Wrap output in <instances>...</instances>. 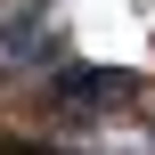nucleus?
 <instances>
[{
  "mask_svg": "<svg viewBox=\"0 0 155 155\" xmlns=\"http://www.w3.org/2000/svg\"><path fill=\"white\" fill-rule=\"evenodd\" d=\"M123 90H131V74H106V65L57 74V98H74V106H106V98H123Z\"/></svg>",
  "mask_w": 155,
  "mask_h": 155,
  "instance_id": "f257e3e1",
  "label": "nucleus"
}]
</instances>
